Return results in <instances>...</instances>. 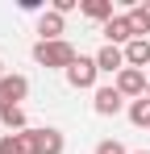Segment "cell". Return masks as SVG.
Segmentation results:
<instances>
[{"label":"cell","mask_w":150,"mask_h":154,"mask_svg":"<svg viewBox=\"0 0 150 154\" xmlns=\"http://www.w3.org/2000/svg\"><path fill=\"white\" fill-rule=\"evenodd\" d=\"M79 4H83V0H54V13H63V17H67V13H75Z\"/></svg>","instance_id":"e0dca14e"},{"label":"cell","mask_w":150,"mask_h":154,"mask_svg":"<svg viewBox=\"0 0 150 154\" xmlns=\"http://www.w3.org/2000/svg\"><path fill=\"white\" fill-rule=\"evenodd\" d=\"M4 75H8V71H4V58H0V79H4Z\"/></svg>","instance_id":"ac0fdd59"},{"label":"cell","mask_w":150,"mask_h":154,"mask_svg":"<svg viewBox=\"0 0 150 154\" xmlns=\"http://www.w3.org/2000/svg\"><path fill=\"white\" fill-rule=\"evenodd\" d=\"M92 108H96L100 117H117L125 108V96L117 88H96V92H92Z\"/></svg>","instance_id":"52a82bcc"},{"label":"cell","mask_w":150,"mask_h":154,"mask_svg":"<svg viewBox=\"0 0 150 154\" xmlns=\"http://www.w3.org/2000/svg\"><path fill=\"white\" fill-rule=\"evenodd\" d=\"M138 154H150V150H138Z\"/></svg>","instance_id":"ffe728a7"},{"label":"cell","mask_w":150,"mask_h":154,"mask_svg":"<svg viewBox=\"0 0 150 154\" xmlns=\"http://www.w3.org/2000/svg\"><path fill=\"white\" fill-rule=\"evenodd\" d=\"M63 75H67V83H71L75 92H96V75H100V67H96V58L79 54V58H75Z\"/></svg>","instance_id":"3957f363"},{"label":"cell","mask_w":150,"mask_h":154,"mask_svg":"<svg viewBox=\"0 0 150 154\" xmlns=\"http://www.w3.org/2000/svg\"><path fill=\"white\" fill-rule=\"evenodd\" d=\"M0 154H33V150H29V137L25 133H4L0 137Z\"/></svg>","instance_id":"4fadbf2b"},{"label":"cell","mask_w":150,"mask_h":154,"mask_svg":"<svg viewBox=\"0 0 150 154\" xmlns=\"http://www.w3.org/2000/svg\"><path fill=\"white\" fill-rule=\"evenodd\" d=\"M146 83H150V75H146V71H138V67H125L121 75L113 79V88H117L121 96H133V100L146 96Z\"/></svg>","instance_id":"5b68a950"},{"label":"cell","mask_w":150,"mask_h":154,"mask_svg":"<svg viewBox=\"0 0 150 154\" xmlns=\"http://www.w3.org/2000/svg\"><path fill=\"white\" fill-rule=\"evenodd\" d=\"M92 58H96L100 71H108V75H121V71H125V50H121V46H108V42H104Z\"/></svg>","instance_id":"ba28073f"},{"label":"cell","mask_w":150,"mask_h":154,"mask_svg":"<svg viewBox=\"0 0 150 154\" xmlns=\"http://www.w3.org/2000/svg\"><path fill=\"white\" fill-rule=\"evenodd\" d=\"M0 121H4V129H8V133H13V129H17V133H25V108H0Z\"/></svg>","instance_id":"5bb4252c"},{"label":"cell","mask_w":150,"mask_h":154,"mask_svg":"<svg viewBox=\"0 0 150 154\" xmlns=\"http://www.w3.org/2000/svg\"><path fill=\"white\" fill-rule=\"evenodd\" d=\"M125 67H150V38H133L129 46H125Z\"/></svg>","instance_id":"30bf717a"},{"label":"cell","mask_w":150,"mask_h":154,"mask_svg":"<svg viewBox=\"0 0 150 154\" xmlns=\"http://www.w3.org/2000/svg\"><path fill=\"white\" fill-rule=\"evenodd\" d=\"M129 121L150 129V96H142V100H133V104H129Z\"/></svg>","instance_id":"9a60e30c"},{"label":"cell","mask_w":150,"mask_h":154,"mask_svg":"<svg viewBox=\"0 0 150 154\" xmlns=\"http://www.w3.org/2000/svg\"><path fill=\"white\" fill-rule=\"evenodd\" d=\"M63 29H67V17L54 13V8L38 17V33H42V42H63Z\"/></svg>","instance_id":"9c48e42d"},{"label":"cell","mask_w":150,"mask_h":154,"mask_svg":"<svg viewBox=\"0 0 150 154\" xmlns=\"http://www.w3.org/2000/svg\"><path fill=\"white\" fill-rule=\"evenodd\" d=\"M25 137H29V150H33V154H63V150H67V137H63V129H54V125L25 129Z\"/></svg>","instance_id":"7a4b0ae2"},{"label":"cell","mask_w":150,"mask_h":154,"mask_svg":"<svg viewBox=\"0 0 150 154\" xmlns=\"http://www.w3.org/2000/svg\"><path fill=\"white\" fill-rule=\"evenodd\" d=\"M146 96H150V83H146Z\"/></svg>","instance_id":"d6986e66"},{"label":"cell","mask_w":150,"mask_h":154,"mask_svg":"<svg viewBox=\"0 0 150 154\" xmlns=\"http://www.w3.org/2000/svg\"><path fill=\"white\" fill-rule=\"evenodd\" d=\"M129 21H133V29H138V38H146L150 33V0H138V4L129 8Z\"/></svg>","instance_id":"7c38bea8"},{"label":"cell","mask_w":150,"mask_h":154,"mask_svg":"<svg viewBox=\"0 0 150 154\" xmlns=\"http://www.w3.org/2000/svg\"><path fill=\"white\" fill-rule=\"evenodd\" d=\"M75 58H79V54H75V46L67 42V38H63V42H38V46H33V63H38V67L67 71Z\"/></svg>","instance_id":"6da1fadb"},{"label":"cell","mask_w":150,"mask_h":154,"mask_svg":"<svg viewBox=\"0 0 150 154\" xmlns=\"http://www.w3.org/2000/svg\"><path fill=\"white\" fill-rule=\"evenodd\" d=\"M100 33H104V42H108V46H121V50L138 38V29H133V21H129V13H117L108 25H100Z\"/></svg>","instance_id":"277c9868"},{"label":"cell","mask_w":150,"mask_h":154,"mask_svg":"<svg viewBox=\"0 0 150 154\" xmlns=\"http://www.w3.org/2000/svg\"><path fill=\"white\" fill-rule=\"evenodd\" d=\"M79 13H83L88 21H100V25H108V21L117 17V13H113V0H83Z\"/></svg>","instance_id":"8fae6325"},{"label":"cell","mask_w":150,"mask_h":154,"mask_svg":"<svg viewBox=\"0 0 150 154\" xmlns=\"http://www.w3.org/2000/svg\"><path fill=\"white\" fill-rule=\"evenodd\" d=\"M96 154H129V150H125L117 137H104V142H96Z\"/></svg>","instance_id":"2e32d148"},{"label":"cell","mask_w":150,"mask_h":154,"mask_svg":"<svg viewBox=\"0 0 150 154\" xmlns=\"http://www.w3.org/2000/svg\"><path fill=\"white\" fill-rule=\"evenodd\" d=\"M25 96H29V79L25 75H4L0 79V108H21Z\"/></svg>","instance_id":"8992f818"}]
</instances>
